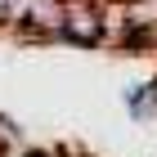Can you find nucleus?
<instances>
[{
	"instance_id": "f257e3e1",
	"label": "nucleus",
	"mask_w": 157,
	"mask_h": 157,
	"mask_svg": "<svg viewBox=\"0 0 157 157\" xmlns=\"http://www.w3.org/2000/svg\"><path fill=\"white\" fill-rule=\"evenodd\" d=\"M59 45H76V49H99L103 45V23H99V9L90 0H63Z\"/></svg>"
},
{
	"instance_id": "f03ea898",
	"label": "nucleus",
	"mask_w": 157,
	"mask_h": 157,
	"mask_svg": "<svg viewBox=\"0 0 157 157\" xmlns=\"http://www.w3.org/2000/svg\"><path fill=\"white\" fill-rule=\"evenodd\" d=\"M99 23H103V45L121 49V40L130 36V0H117L108 9H99Z\"/></svg>"
},
{
	"instance_id": "7ed1b4c3",
	"label": "nucleus",
	"mask_w": 157,
	"mask_h": 157,
	"mask_svg": "<svg viewBox=\"0 0 157 157\" xmlns=\"http://www.w3.org/2000/svg\"><path fill=\"white\" fill-rule=\"evenodd\" d=\"M121 103H126V117L139 121V126L157 117V99H153V85H148V81H130L126 94H121Z\"/></svg>"
},
{
	"instance_id": "20e7f679",
	"label": "nucleus",
	"mask_w": 157,
	"mask_h": 157,
	"mask_svg": "<svg viewBox=\"0 0 157 157\" xmlns=\"http://www.w3.org/2000/svg\"><path fill=\"white\" fill-rule=\"evenodd\" d=\"M130 27L157 36V0H130Z\"/></svg>"
},
{
	"instance_id": "39448f33",
	"label": "nucleus",
	"mask_w": 157,
	"mask_h": 157,
	"mask_svg": "<svg viewBox=\"0 0 157 157\" xmlns=\"http://www.w3.org/2000/svg\"><path fill=\"white\" fill-rule=\"evenodd\" d=\"M148 85H153V99H157V76H148Z\"/></svg>"
}]
</instances>
